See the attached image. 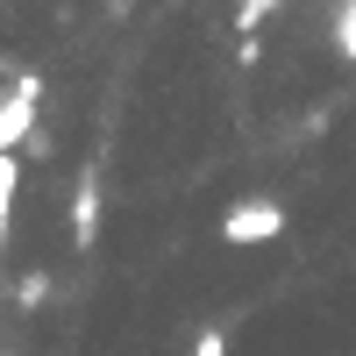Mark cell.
<instances>
[{
	"mask_svg": "<svg viewBox=\"0 0 356 356\" xmlns=\"http://www.w3.org/2000/svg\"><path fill=\"white\" fill-rule=\"evenodd\" d=\"M278 235H285V200H271V193L235 200L221 214V243L228 250H257V243H278Z\"/></svg>",
	"mask_w": 356,
	"mask_h": 356,
	"instance_id": "cell-1",
	"label": "cell"
},
{
	"mask_svg": "<svg viewBox=\"0 0 356 356\" xmlns=\"http://www.w3.org/2000/svg\"><path fill=\"white\" fill-rule=\"evenodd\" d=\"M36 107H43V79L29 72L8 86V100H0V157H22L29 143H36Z\"/></svg>",
	"mask_w": 356,
	"mask_h": 356,
	"instance_id": "cell-2",
	"label": "cell"
},
{
	"mask_svg": "<svg viewBox=\"0 0 356 356\" xmlns=\"http://www.w3.org/2000/svg\"><path fill=\"white\" fill-rule=\"evenodd\" d=\"M72 243H79V250L100 243V186H93V178H79V186H72Z\"/></svg>",
	"mask_w": 356,
	"mask_h": 356,
	"instance_id": "cell-3",
	"label": "cell"
},
{
	"mask_svg": "<svg viewBox=\"0 0 356 356\" xmlns=\"http://www.w3.org/2000/svg\"><path fill=\"white\" fill-rule=\"evenodd\" d=\"M264 15H278V0H235V29H243V36H257Z\"/></svg>",
	"mask_w": 356,
	"mask_h": 356,
	"instance_id": "cell-4",
	"label": "cell"
},
{
	"mask_svg": "<svg viewBox=\"0 0 356 356\" xmlns=\"http://www.w3.org/2000/svg\"><path fill=\"white\" fill-rule=\"evenodd\" d=\"M335 50L356 65V0H342V15H335Z\"/></svg>",
	"mask_w": 356,
	"mask_h": 356,
	"instance_id": "cell-5",
	"label": "cell"
},
{
	"mask_svg": "<svg viewBox=\"0 0 356 356\" xmlns=\"http://www.w3.org/2000/svg\"><path fill=\"white\" fill-rule=\"evenodd\" d=\"M15 300H22V307H43V300H50V278H43V271H29V278L15 285Z\"/></svg>",
	"mask_w": 356,
	"mask_h": 356,
	"instance_id": "cell-6",
	"label": "cell"
},
{
	"mask_svg": "<svg viewBox=\"0 0 356 356\" xmlns=\"http://www.w3.org/2000/svg\"><path fill=\"white\" fill-rule=\"evenodd\" d=\"M193 356H228V335H221V328H207V335L193 342Z\"/></svg>",
	"mask_w": 356,
	"mask_h": 356,
	"instance_id": "cell-7",
	"label": "cell"
},
{
	"mask_svg": "<svg viewBox=\"0 0 356 356\" xmlns=\"http://www.w3.org/2000/svg\"><path fill=\"white\" fill-rule=\"evenodd\" d=\"M107 8H129V0H107Z\"/></svg>",
	"mask_w": 356,
	"mask_h": 356,
	"instance_id": "cell-8",
	"label": "cell"
}]
</instances>
